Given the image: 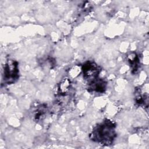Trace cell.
I'll return each mask as SVG.
<instances>
[{
    "label": "cell",
    "mask_w": 149,
    "mask_h": 149,
    "mask_svg": "<svg viewBox=\"0 0 149 149\" xmlns=\"http://www.w3.org/2000/svg\"><path fill=\"white\" fill-rule=\"evenodd\" d=\"M19 78L18 63L16 61L9 59L4 65L3 80L5 83L11 84Z\"/></svg>",
    "instance_id": "cell-2"
},
{
    "label": "cell",
    "mask_w": 149,
    "mask_h": 149,
    "mask_svg": "<svg viewBox=\"0 0 149 149\" xmlns=\"http://www.w3.org/2000/svg\"><path fill=\"white\" fill-rule=\"evenodd\" d=\"M107 87L106 81L101 78H97L88 83V91L96 93H104Z\"/></svg>",
    "instance_id": "cell-4"
},
{
    "label": "cell",
    "mask_w": 149,
    "mask_h": 149,
    "mask_svg": "<svg viewBox=\"0 0 149 149\" xmlns=\"http://www.w3.org/2000/svg\"><path fill=\"white\" fill-rule=\"evenodd\" d=\"M148 93L142 91L140 88L137 89L136 91V97H135V101L140 106L148 107Z\"/></svg>",
    "instance_id": "cell-7"
},
{
    "label": "cell",
    "mask_w": 149,
    "mask_h": 149,
    "mask_svg": "<svg viewBox=\"0 0 149 149\" xmlns=\"http://www.w3.org/2000/svg\"><path fill=\"white\" fill-rule=\"evenodd\" d=\"M83 77L90 81L98 77L101 71L100 68L93 61H87L81 66Z\"/></svg>",
    "instance_id": "cell-3"
},
{
    "label": "cell",
    "mask_w": 149,
    "mask_h": 149,
    "mask_svg": "<svg viewBox=\"0 0 149 149\" xmlns=\"http://www.w3.org/2000/svg\"><path fill=\"white\" fill-rule=\"evenodd\" d=\"M127 61L129 63L132 72L136 73L140 68V59L137 54L132 52L127 55Z\"/></svg>",
    "instance_id": "cell-5"
},
{
    "label": "cell",
    "mask_w": 149,
    "mask_h": 149,
    "mask_svg": "<svg viewBox=\"0 0 149 149\" xmlns=\"http://www.w3.org/2000/svg\"><path fill=\"white\" fill-rule=\"evenodd\" d=\"M115 128L113 122L106 119L94 127L90 137L94 142L106 146L111 145L116 136Z\"/></svg>",
    "instance_id": "cell-1"
},
{
    "label": "cell",
    "mask_w": 149,
    "mask_h": 149,
    "mask_svg": "<svg viewBox=\"0 0 149 149\" xmlns=\"http://www.w3.org/2000/svg\"><path fill=\"white\" fill-rule=\"evenodd\" d=\"M48 112L47 106L45 104H40L36 107L33 112V114L34 118V119L36 121H41L43 120L47 113Z\"/></svg>",
    "instance_id": "cell-6"
}]
</instances>
